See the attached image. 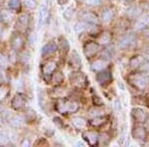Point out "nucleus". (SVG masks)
Masks as SVG:
<instances>
[{"label": "nucleus", "instance_id": "4468645a", "mask_svg": "<svg viewBox=\"0 0 149 147\" xmlns=\"http://www.w3.org/2000/svg\"><path fill=\"white\" fill-rule=\"evenodd\" d=\"M57 109L61 113H67L69 109V102L63 100H59L57 102Z\"/></svg>", "mask_w": 149, "mask_h": 147}, {"label": "nucleus", "instance_id": "5701e85b", "mask_svg": "<svg viewBox=\"0 0 149 147\" xmlns=\"http://www.w3.org/2000/svg\"><path fill=\"white\" fill-rule=\"evenodd\" d=\"M74 13V7L71 6V7H68V8H67L66 10L64 11L63 16H64L65 19H67V20H70V19L73 17Z\"/></svg>", "mask_w": 149, "mask_h": 147}, {"label": "nucleus", "instance_id": "9d476101", "mask_svg": "<svg viewBox=\"0 0 149 147\" xmlns=\"http://www.w3.org/2000/svg\"><path fill=\"white\" fill-rule=\"evenodd\" d=\"M132 115H133L134 119H135L136 121H138V122L145 121L146 117H147L146 112L144 111L143 109H141V108H135V109L132 110Z\"/></svg>", "mask_w": 149, "mask_h": 147}, {"label": "nucleus", "instance_id": "2f4dec72", "mask_svg": "<svg viewBox=\"0 0 149 147\" xmlns=\"http://www.w3.org/2000/svg\"><path fill=\"white\" fill-rule=\"evenodd\" d=\"M36 118V113L35 111H33V110H29L27 112V114H26V120L29 122L33 121Z\"/></svg>", "mask_w": 149, "mask_h": 147}, {"label": "nucleus", "instance_id": "dca6fc26", "mask_svg": "<svg viewBox=\"0 0 149 147\" xmlns=\"http://www.w3.org/2000/svg\"><path fill=\"white\" fill-rule=\"evenodd\" d=\"M57 64L55 62H49L43 67V74H52L56 70Z\"/></svg>", "mask_w": 149, "mask_h": 147}, {"label": "nucleus", "instance_id": "79ce46f5", "mask_svg": "<svg viewBox=\"0 0 149 147\" xmlns=\"http://www.w3.org/2000/svg\"><path fill=\"white\" fill-rule=\"evenodd\" d=\"M0 20H2V16H1V12H0Z\"/></svg>", "mask_w": 149, "mask_h": 147}, {"label": "nucleus", "instance_id": "f3484780", "mask_svg": "<svg viewBox=\"0 0 149 147\" xmlns=\"http://www.w3.org/2000/svg\"><path fill=\"white\" fill-rule=\"evenodd\" d=\"M111 40V36H110L109 32H103L100 37L98 38V43L100 45H107Z\"/></svg>", "mask_w": 149, "mask_h": 147}, {"label": "nucleus", "instance_id": "9b49d317", "mask_svg": "<svg viewBox=\"0 0 149 147\" xmlns=\"http://www.w3.org/2000/svg\"><path fill=\"white\" fill-rule=\"evenodd\" d=\"M83 137L88 141V143L90 144V145H95V144H97V139H98L97 134L95 133V132H91V131L85 132V133L83 134Z\"/></svg>", "mask_w": 149, "mask_h": 147}, {"label": "nucleus", "instance_id": "f8f14e48", "mask_svg": "<svg viewBox=\"0 0 149 147\" xmlns=\"http://www.w3.org/2000/svg\"><path fill=\"white\" fill-rule=\"evenodd\" d=\"M83 19L84 21L90 24H97L98 23V18L95 14L92 13V12H86L83 14Z\"/></svg>", "mask_w": 149, "mask_h": 147}, {"label": "nucleus", "instance_id": "b1692460", "mask_svg": "<svg viewBox=\"0 0 149 147\" xmlns=\"http://www.w3.org/2000/svg\"><path fill=\"white\" fill-rule=\"evenodd\" d=\"M29 22H30V17H29V15H27V14H22V15H20V17H19V23H20L21 25L26 27V26H28Z\"/></svg>", "mask_w": 149, "mask_h": 147}, {"label": "nucleus", "instance_id": "f704fd0d", "mask_svg": "<svg viewBox=\"0 0 149 147\" xmlns=\"http://www.w3.org/2000/svg\"><path fill=\"white\" fill-rule=\"evenodd\" d=\"M1 16H2V19H4L6 22H9V21L11 20V18H12L11 14L9 13V12H7V11H2L1 12Z\"/></svg>", "mask_w": 149, "mask_h": 147}, {"label": "nucleus", "instance_id": "c756f323", "mask_svg": "<svg viewBox=\"0 0 149 147\" xmlns=\"http://www.w3.org/2000/svg\"><path fill=\"white\" fill-rule=\"evenodd\" d=\"M64 79V77L62 73H56L54 76L52 77V81L54 82L55 84H61Z\"/></svg>", "mask_w": 149, "mask_h": 147}, {"label": "nucleus", "instance_id": "423d86ee", "mask_svg": "<svg viewBox=\"0 0 149 147\" xmlns=\"http://www.w3.org/2000/svg\"><path fill=\"white\" fill-rule=\"evenodd\" d=\"M49 18V9L46 4H42L39 12V25H44Z\"/></svg>", "mask_w": 149, "mask_h": 147}, {"label": "nucleus", "instance_id": "e433bc0d", "mask_svg": "<svg viewBox=\"0 0 149 147\" xmlns=\"http://www.w3.org/2000/svg\"><path fill=\"white\" fill-rule=\"evenodd\" d=\"M140 13V10H139L138 8H132L130 11H129V14H130L131 16H137L138 14Z\"/></svg>", "mask_w": 149, "mask_h": 147}, {"label": "nucleus", "instance_id": "c9c22d12", "mask_svg": "<svg viewBox=\"0 0 149 147\" xmlns=\"http://www.w3.org/2000/svg\"><path fill=\"white\" fill-rule=\"evenodd\" d=\"M102 0H86V4L91 6H98Z\"/></svg>", "mask_w": 149, "mask_h": 147}, {"label": "nucleus", "instance_id": "72a5a7b5", "mask_svg": "<svg viewBox=\"0 0 149 147\" xmlns=\"http://www.w3.org/2000/svg\"><path fill=\"white\" fill-rule=\"evenodd\" d=\"M111 51V49H105L104 51H103L102 53V58L104 60H109V59H111V57H112V52H110Z\"/></svg>", "mask_w": 149, "mask_h": 147}, {"label": "nucleus", "instance_id": "a19ab883", "mask_svg": "<svg viewBox=\"0 0 149 147\" xmlns=\"http://www.w3.org/2000/svg\"><path fill=\"white\" fill-rule=\"evenodd\" d=\"M2 34V28H1V26H0V36H1Z\"/></svg>", "mask_w": 149, "mask_h": 147}, {"label": "nucleus", "instance_id": "7ed1b4c3", "mask_svg": "<svg viewBox=\"0 0 149 147\" xmlns=\"http://www.w3.org/2000/svg\"><path fill=\"white\" fill-rule=\"evenodd\" d=\"M98 50H100V46L95 42L88 43V44L85 45V47H84V52H85V55L88 58L93 57L98 52Z\"/></svg>", "mask_w": 149, "mask_h": 147}, {"label": "nucleus", "instance_id": "37998d69", "mask_svg": "<svg viewBox=\"0 0 149 147\" xmlns=\"http://www.w3.org/2000/svg\"><path fill=\"white\" fill-rule=\"evenodd\" d=\"M147 128H148V130H149V121L147 122Z\"/></svg>", "mask_w": 149, "mask_h": 147}, {"label": "nucleus", "instance_id": "f257e3e1", "mask_svg": "<svg viewBox=\"0 0 149 147\" xmlns=\"http://www.w3.org/2000/svg\"><path fill=\"white\" fill-rule=\"evenodd\" d=\"M27 105V98L25 95H23L22 93H17V95H14V98H12L11 105L14 109L20 110L26 107Z\"/></svg>", "mask_w": 149, "mask_h": 147}, {"label": "nucleus", "instance_id": "f03ea898", "mask_svg": "<svg viewBox=\"0 0 149 147\" xmlns=\"http://www.w3.org/2000/svg\"><path fill=\"white\" fill-rule=\"evenodd\" d=\"M136 43V37L133 34H128L125 35L124 37H122L119 40V47L121 49H127V48H130L132 46H134Z\"/></svg>", "mask_w": 149, "mask_h": 147}, {"label": "nucleus", "instance_id": "a878e982", "mask_svg": "<svg viewBox=\"0 0 149 147\" xmlns=\"http://www.w3.org/2000/svg\"><path fill=\"white\" fill-rule=\"evenodd\" d=\"M80 108V105H79L78 102H69V109H68V112H76L78 111V109Z\"/></svg>", "mask_w": 149, "mask_h": 147}, {"label": "nucleus", "instance_id": "4c0bfd02", "mask_svg": "<svg viewBox=\"0 0 149 147\" xmlns=\"http://www.w3.org/2000/svg\"><path fill=\"white\" fill-rule=\"evenodd\" d=\"M61 47H62V49H64V51H68L69 50V44L65 39L61 42Z\"/></svg>", "mask_w": 149, "mask_h": 147}, {"label": "nucleus", "instance_id": "cd10ccee", "mask_svg": "<svg viewBox=\"0 0 149 147\" xmlns=\"http://www.w3.org/2000/svg\"><path fill=\"white\" fill-rule=\"evenodd\" d=\"M24 4L28 9H31V10H33V9H35L37 7V1L36 0H25Z\"/></svg>", "mask_w": 149, "mask_h": 147}, {"label": "nucleus", "instance_id": "4be33fe9", "mask_svg": "<svg viewBox=\"0 0 149 147\" xmlns=\"http://www.w3.org/2000/svg\"><path fill=\"white\" fill-rule=\"evenodd\" d=\"M86 29V22H80V23H77L74 25V31L78 35L81 34Z\"/></svg>", "mask_w": 149, "mask_h": 147}, {"label": "nucleus", "instance_id": "6e6552de", "mask_svg": "<svg viewBox=\"0 0 149 147\" xmlns=\"http://www.w3.org/2000/svg\"><path fill=\"white\" fill-rule=\"evenodd\" d=\"M58 49V46L56 43L51 42L49 44H46L44 47L42 48V56H49V55L54 54L55 52L57 51Z\"/></svg>", "mask_w": 149, "mask_h": 147}, {"label": "nucleus", "instance_id": "39448f33", "mask_svg": "<svg viewBox=\"0 0 149 147\" xmlns=\"http://www.w3.org/2000/svg\"><path fill=\"white\" fill-rule=\"evenodd\" d=\"M148 79L146 78L143 75H139V76H135L133 77V84L137 86L140 90H144V88L147 86L148 85Z\"/></svg>", "mask_w": 149, "mask_h": 147}, {"label": "nucleus", "instance_id": "7c9ffc66", "mask_svg": "<svg viewBox=\"0 0 149 147\" xmlns=\"http://www.w3.org/2000/svg\"><path fill=\"white\" fill-rule=\"evenodd\" d=\"M104 122V119L102 117H98V116H95V118H93L92 121H91V124L93 125V126H98V125L102 124Z\"/></svg>", "mask_w": 149, "mask_h": 147}, {"label": "nucleus", "instance_id": "393cba45", "mask_svg": "<svg viewBox=\"0 0 149 147\" xmlns=\"http://www.w3.org/2000/svg\"><path fill=\"white\" fill-rule=\"evenodd\" d=\"M9 136L5 132L0 131V145H7L9 143Z\"/></svg>", "mask_w": 149, "mask_h": 147}, {"label": "nucleus", "instance_id": "1a4fd4ad", "mask_svg": "<svg viewBox=\"0 0 149 147\" xmlns=\"http://www.w3.org/2000/svg\"><path fill=\"white\" fill-rule=\"evenodd\" d=\"M71 81L73 82L74 85H76L78 86H83L86 83V77L81 73L73 74L71 76Z\"/></svg>", "mask_w": 149, "mask_h": 147}, {"label": "nucleus", "instance_id": "58836bf2", "mask_svg": "<svg viewBox=\"0 0 149 147\" xmlns=\"http://www.w3.org/2000/svg\"><path fill=\"white\" fill-rule=\"evenodd\" d=\"M57 1L60 5H63V4H65V0H57Z\"/></svg>", "mask_w": 149, "mask_h": 147}, {"label": "nucleus", "instance_id": "aec40b11", "mask_svg": "<svg viewBox=\"0 0 149 147\" xmlns=\"http://www.w3.org/2000/svg\"><path fill=\"white\" fill-rule=\"evenodd\" d=\"M10 124L13 127H15V128L22 126V124H23V118H22V117H20V116H13L10 119Z\"/></svg>", "mask_w": 149, "mask_h": 147}, {"label": "nucleus", "instance_id": "6ab92c4d", "mask_svg": "<svg viewBox=\"0 0 149 147\" xmlns=\"http://www.w3.org/2000/svg\"><path fill=\"white\" fill-rule=\"evenodd\" d=\"M73 124L78 129H81L86 126V120L81 118V117H74V118H73Z\"/></svg>", "mask_w": 149, "mask_h": 147}, {"label": "nucleus", "instance_id": "ea45409f", "mask_svg": "<svg viewBox=\"0 0 149 147\" xmlns=\"http://www.w3.org/2000/svg\"><path fill=\"white\" fill-rule=\"evenodd\" d=\"M22 145H27V146H29V145H30V143H29V141H25V142L23 141Z\"/></svg>", "mask_w": 149, "mask_h": 147}, {"label": "nucleus", "instance_id": "0eeeda50", "mask_svg": "<svg viewBox=\"0 0 149 147\" xmlns=\"http://www.w3.org/2000/svg\"><path fill=\"white\" fill-rule=\"evenodd\" d=\"M111 79V73L109 71H102L97 75V81L100 85L107 84Z\"/></svg>", "mask_w": 149, "mask_h": 147}, {"label": "nucleus", "instance_id": "20e7f679", "mask_svg": "<svg viewBox=\"0 0 149 147\" xmlns=\"http://www.w3.org/2000/svg\"><path fill=\"white\" fill-rule=\"evenodd\" d=\"M24 43H25V41H24L23 36L20 34H16L12 38L11 47L14 51H19V50H21L24 47Z\"/></svg>", "mask_w": 149, "mask_h": 147}, {"label": "nucleus", "instance_id": "c85d7f7f", "mask_svg": "<svg viewBox=\"0 0 149 147\" xmlns=\"http://www.w3.org/2000/svg\"><path fill=\"white\" fill-rule=\"evenodd\" d=\"M147 25H149V17H145L136 24V29H142Z\"/></svg>", "mask_w": 149, "mask_h": 147}, {"label": "nucleus", "instance_id": "2eb2a0df", "mask_svg": "<svg viewBox=\"0 0 149 147\" xmlns=\"http://www.w3.org/2000/svg\"><path fill=\"white\" fill-rule=\"evenodd\" d=\"M112 18H113V12H112L111 9H107V10H104L102 12V19L103 23H105V24L109 23L110 21L112 20Z\"/></svg>", "mask_w": 149, "mask_h": 147}, {"label": "nucleus", "instance_id": "473e14b6", "mask_svg": "<svg viewBox=\"0 0 149 147\" xmlns=\"http://www.w3.org/2000/svg\"><path fill=\"white\" fill-rule=\"evenodd\" d=\"M7 63H8V59L3 53H0V66L1 67H6L7 66Z\"/></svg>", "mask_w": 149, "mask_h": 147}, {"label": "nucleus", "instance_id": "bb28decb", "mask_svg": "<svg viewBox=\"0 0 149 147\" xmlns=\"http://www.w3.org/2000/svg\"><path fill=\"white\" fill-rule=\"evenodd\" d=\"M143 60L141 59V57H136V58H133V59H131L130 61V66L132 68H136V67L140 66L141 64H142Z\"/></svg>", "mask_w": 149, "mask_h": 147}, {"label": "nucleus", "instance_id": "a211bd4d", "mask_svg": "<svg viewBox=\"0 0 149 147\" xmlns=\"http://www.w3.org/2000/svg\"><path fill=\"white\" fill-rule=\"evenodd\" d=\"M107 66V63L104 61H102V60H98V61H95L93 63L92 65V70L93 71H102L103 69Z\"/></svg>", "mask_w": 149, "mask_h": 147}, {"label": "nucleus", "instance_id": "ddd939ff", "mask_svg": "<svg viewBox=\"0 0 149 147\" xmlns=\"http://www.w3.org/2000/svg\"><path fill=\"white\" fill-rule=\"evenodd\" d=\"M133 136L134 138H136L137 140H143L146 136L145 129L141 126H137L133 129Z\"/></svg>", "mask_w": 149, "mask_h": 147}, {"label": "nucleus", "instance_id": "412c9836", "mask_svg": "<svg viewBox=\"0 0 149 147\" xmlns=\"http://www.w3.org/2000/svg\"><path fill=\"white\" fill-rule=\"evenodd\" d=\"M20 6H21L20 0H9L8 1V7L11 10L18 11L20 9Z\"/></svg>", "mask_w": 149, "mask_h": 147}]
</instances>
